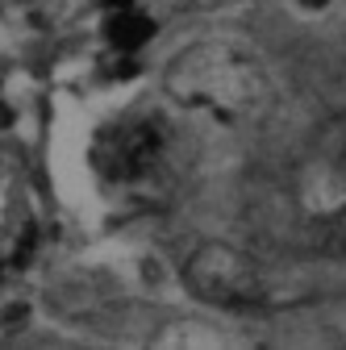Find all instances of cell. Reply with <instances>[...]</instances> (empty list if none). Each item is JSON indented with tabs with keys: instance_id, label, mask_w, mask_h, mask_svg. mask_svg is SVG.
Returning <instances> with one entry per match:
<instances>
[{
	"instance_id": "cell-1",
	"label": "cell",
	"mask_w": 346,
	"mask_h": 350,
	"mask_svg": "<svg viewBox=\"0 0 346 350\" xmlns=\"http://www.w3.org/2000/svg\"><path fill=\"white\" fill-rule=\"evenodd\" d=\"M167 92L188 109L217 117H258L271 105V75L254 51L242 42H196L167 67Z\"/></svg>"
},
{
	"instance_id": "cell-2",
	"label": "cell",
	"mask_w": 346,
	"mask_h": 350,
	"mask_svg": "<svg viewBox=\"0 0 346 350\" xmlns=\"http://www.w3.org/2000/svg\"><path fill=\"white\" fill-rule=\"evenodd\" d=\"M184 284L200 300L222 304V309H250V304H263V296H267L263 267L250 254H242L238 246H226V242L196 246L184 262Z\"/></svg>"
},
{
	"instance_id": "cell-3",
	"label": "cell",
	"mask_w": 346,
	"mask_h": 350,
	"mask_svg": "<svg viewBox=\"0 0 346 350\" xmlns=\"http://www.w3.org/2000/svg\"><path fill=\"white\" fill-rule=\"evenodd\" d=\"M167 159H171V125L159 117H129L96 142L101 175L125 188L155 184V175H163Z\"/></svg>"
},
{
	"instance_id": "cell-4",
	"label": "cell",
	"mask_w": 346,
	"mask_h": 350,
	"mask_svg": "<svg viewBox=\"0 0 346 350\" xmlns=\"http://www.w3.org/2000/svg\"><path fill=\"white\" fill-rule=\"evenodd\" d=\"M150 33H155V21L146 13H138V9H117L109 17V42H113L117 51H138V46H146Z\"/></svg>"
},
{
	"instance_id": "cell-5",
	"label": "cell",
	"mask_w": 346,
	"mask_h": 350,
	"mask_svg": "<svg viewBox=\"0 0 346 350\" xmlns=\"http://www.w3.org/2000/svg\"><path fill=\"white\" fill-rule=\"evenodd\" d=\"M309 250L330 254V258H346V204L317 217L309 226Z\"/></svg>"
},
{
	"instance_id": "cell-6",
	"label": "cell",
	"mask_w": 346,
	"mask_h": 350,
	"mask_svg": "<svg viewBox=\"0 0 346 350\" xmlns=\"http://www.w3.org/2000/svg\"><path fill=\"white\" fill-rule=\"evenodd\" d=\"M330 5V0H300V9H309V13H321Z\"/></svg>"
}]
</instances>
